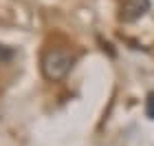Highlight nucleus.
Masks as SVG:
<instances>
[{
	"label": "nucleus",
	"mask_w": 154,
	"mask_h": 146,
	"mask_svg": "<svg viewBox=\"0 0 154 146\" xmlns=\"http://www.w3.org/2000/svg\"><path fill=\"white\" fill-rule=\"evenodd\" d=\"M73 53L66 49H46L42 55V73L46 80L57 82L62 78H66V73L73 69Z\"/></svg>",
	"instance_id": "1"
},
{
	"label": "nucleus",
	"mask_w": 154,
	"mask_h": 146,
	"mask_svg": "<svg viewBox=\"0 0 154 146\" xmlns=\"http://www.w3.org/2000/svg\"><path fill=\"white\" fill-rule=\"evenodd\" d=\"M148 11H150V0H123L119 18L123 22H134V20L143 18Z\"/></svg>",
	"instance_id": "2"
},
{
	"label": "nucleus",
	"mask_w": 154,
	"mask_h": 146,
	"mask_svg": "<svg viewBox=\"0 0 154 146\" xmlns=\"http://www.w3.org/2000/svg\"><path fill=\"white\" fill-rule=\"evenodd\" d=\"M145 113H148L150 120H154V93L148 95V102H145Z\"/></svg>",
	"instance_id": "3"
},
{
	"label": "nucleus",
	"mask_w": 154,
	"mask_h": 146,
	"mask_svg": "<svg viewBox=\"0 0 154 146\" xmlns=\"http://www.w3.org/2000/svg\"><path fill=\"white\" fill-rule=\"evenodd\" d=\"M13 58V51L9 47H2L0 44V64H2V62H7V60H11Z\"/></svg>",
	"instance_id": "4"
}]
</instances>
